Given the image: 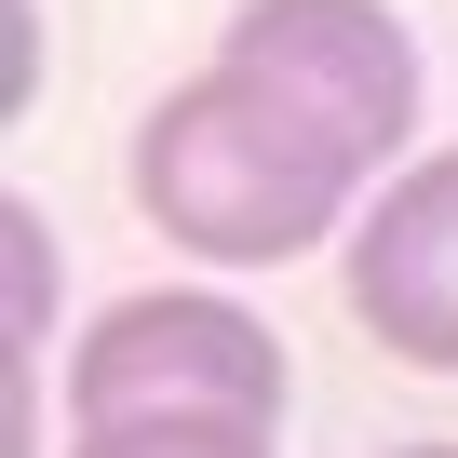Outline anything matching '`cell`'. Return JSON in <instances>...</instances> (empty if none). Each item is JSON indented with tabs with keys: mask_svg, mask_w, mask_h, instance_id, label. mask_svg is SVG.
Segmentation results:
<instances>
[{
	"mask_svg": "<svg viewBox=\"0 0 458 458\" xmlns=\"http://www.w3.org/2000/svg\"><path fill=\"white\" fill-rule=\"evenodd\" d=\"M297 404V364L284 337L243 310V297H216V284H148L122 310H95V337L68 351V418H270L284 431Z\"/></svg>",
	"mask_w": 458,
	"mask_h": 458,
	"instance_id": "7a4b0ae2",
	"label": "cell"
},
{
	"mask_svg": "<svg viewBox=\"0 0 458 458\" xmlns=\"http://www.w3.org/2000/svg\"><path fill=\"white\" fill-rule=\"evenodd\" d=\"M122 175H135V216L162 229L175 257L284 270V257H310V243H337V229H351V202H364L377 162H364L297 81L216 55V68H189L175 95H148Z\"/></svg>",
	"mask_w": 458,
	"mask_h": 458,
	"instance_id": "6da1fadb",
	"label": "cell"
},
{
	"mask_svg": "<svg viewBox=\"0 0 458 458\" xmlns=\"http://www.w3.org/2000/svg\"><path fill=\"white\" fill-rule=\"evenodd\" d=\"M41 351H55V216L0 202V364H41Z\"/></svg>",
	"mask_w": 458,
	"mask_h": 458,
	"instance_id": "5b68a950",
	"label": "cell"
},
{
	"mask_svg": "<svg viewBox=\"0 0 458 458\" xmlns=\"http://www.w3.org/2000/svg\"><path fill=\"white\" fill-rule=\"evenodd\" d=\"M229 55L270 68V81H297L377 175L418 135V41H404L391 0H243V14H229Z\"/></svg>",
	"mask_w": 458,
	"mask_h": 458,
	"instance_id": "277c9868",
	"label": "cell"
},
{
	"mask_svg": "<svg viewBox=\"0 0 458 458\" xmlns=\"http://www.w3.org/2000/svg\"><path fill=\"white\" fill-rule=\"evenodd\" d=\"M0 458H41V364H0Z\"/></svg>",
	"mask_w": 458,
	"mask_h": 458,
	"instance_id": "ba28073f",
	"label": "cell"
},
{
	"mask_svg": "<svg viewBox=\"0 0 458 458\" xmlns=\"http://www.w3.org/2000/svg\"><path fill=\"white\" fill-rule=\"evenodd\" d=\"M337 297L351 324L418 364V377H458V148L404 162L351 229H337Z\"/></svg>",
	"mask_w": 458,
	"mask_h": 458,
	"instance_id": "3957f363",
	"label": "cell"
},
{
	"mask_svg": "<svg viewBox=\"0 0 458 458\" xmlns=\"http://www.w3.org/2000/svg\"><path fill=\"white\" fill-rule=\"evenodd\" d=\"M391 458H458V445H391Z\"/></svg>",
	"mask_w": 458,
	"mask_h": 458,
	"instance_id": "9c48e42d",
	"label": "cell"
},
{
	"mask_svg": "<svg viewBox=\"0 0 458 458\" xmlns=\"http://www.w3.org/2000/svg\"><path fill=\"white\" fill-rule=\"evenodd\" d=\"M68 458H270V418H95Z\"/></svg>",
	"mask_w": 458,
	"mask_h": 458,
	"instance_id": "8992f818",
	"label": "cell"
},
{
	"mask_svg": "<svg viewBox=\"0 0 458 458\" xmlns=\"http://www.w3.org/2000/svg\"><path fill=\"white\" fill-rule=\"evenodd\" d=\"M41 95V0H0V108Z\"/></svg>",
	"mask_w": 458,
	"mask_h": 458,
	"instance_id": "52a82bcc",
	"label": "cell"
}]
</instances>
